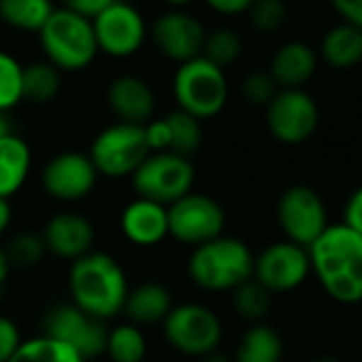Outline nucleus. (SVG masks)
I'll list each match as a JSON object with an SVG mask.
<instances>
[{"label":"nucleus","mask_w":362,"mask_h":362,"mask_svg":"<svg viewBox=\"0 0 362 362\" xmlns=\"http://www.w3.org/2000/svg\"><path fill=\"white\" fill-rule=\"evenodd\" d=\"M311 271L330 298L343 305L362 300V237L343 224L328 226L309 247Z\"/></svg>","instance_id":"nucleus-1"},{"label":"nucleus","mask_w":362,"mask_h":362,"mask_svg":"<svg viewBox=\"0 0 362 362\" xmlns=\"http://www.w3.org/2000/svg\"><path fill=\"white\" fill-rule=\"evenodd\" d=\"M128 290L124 267L107 252H88L71 262V303L103 322L124 311Z\"/></svg>","instance_id":"nucleus-2"},{"label":"nucleus","mask_w":362,"mask_h":362,"mask_svg":"<svg viewBox=\"0 0 362 362\" xmlns=\"http://www.w3.org/2000/svg\"><path fill=\"white\" fill-rule=\"evenodd\" d=\"M190 279L209 292H226L245 284L254 275L252 250L235 237H218L194 247L188 260Z\"/></svg>","instance_id":"nucleus-3"},{"label":"nucleus","mask_w":362,"mask_h":362,"mask_svg":"<svg viewBox=\"0 0 362 362\" xmlns=\"http://www.w3.org/2000/svg\"><path fill=\"white\" fill-rule=\"evenodd\" d=\"M39 41L47 62L58 71H81L98 54L92 20L66 7L54 9L39 30Z\"/></svg>","instance_id":"nucleus-4"},{"label":"nucleus","mask_w":362,"mask_h":362,"mask_svg":"<svg viewBox=\"0 0 362 362\" xmlns=\"http://www.w3.org/2000/svg\"><path fill=\"white\" fill-rule=\"evenodd\" d=\"M173 94L181 111L197 119L216 117L228 100V79L224 69L203 56L181 62L173 77Z\"/></svg>","instance_id":"nucleus-5"},{"label":"nucleus","mask_w":362,"mask_h":362,"mask_svg":"<svg viewBox=\"0 0 362 362\" xmlns=\"http://www.w3.org/2000/svg\"><path fill=\"white\" fill-rule=\"evenodd\" d=\"M194 164L173 151L149 153L130 175L136 197L160 203L164 207L184 199L194 186Z\"/></svg>","instance_id":"nucleus-6"},{"label":"nucleus","mask_w":362,"mask_h":362,"mask_svg":"<svg viewBox=\"0 0 362 362\" xmlns=\"http://www.w3.org/2000/svg\"><path fill=\"white\" fill-rule=\"evenodd\" d=\"M162 332L173 349L186 356L205 358L214 354L222 341V322L201 303H181L173 305L164 317Z\"/></svg>","instance_id":"nucleus-7"},{"label":"nucleus","mask_w":362,"mask_h":362,"mask_svg":"<svg viewBox=\"0 0 362 362\" xmlns=\"http://www.w3.org/2000/svg\"><path fill=\"white\" fill-rule=\"evenodd\" d=\"M90 160L98 175L119 179L130 177L149 156L143 126L117 122L96 134L90 147Z\"/></svg>","instance_id":"nucleus-8"},{"label":"nucleus","mask_w":362,"mask_h":362,"mask_svg":"<svg viewBox=\"0 0 362 362\" xmlns=\"http://www.w3.org/2000/svg\"><path fill=\"white\" fill-rule=\"evenodd\" d=\"M226 226L224 207L207 197L190 192L168 205V235L181 245L199 247L222 237Z\"/></svg>","instance_id":"nucleus-9"},{"label":"nucleus","mask_w":362,"mask_h":362,"mask_svg":"<svg viewBox=\"0 0 362 362\" xmlns=\"http://www.w3.org/2000/svg\"><path fill=\"white\" fill-rule=\"evenodd\" d=\"M92 28L98 52L113 58H128L136 54L149 30L143 13L128 0H113L111 5L98 11L92 18Z\"/></svg>","instance_id":"nucleus-10"},{"label":"nucleus","mask_w":362,"mask_h":362,"mask_svg":"<svg viewBox=\"0 0 362 362\" xmlns=\"http://www.w3.org/2000/svg\"><path fill=\"white\" fill-rule=\"evenodd\" d=\"M277 222L288 241L305 250L330 226L322 197L309 186H292L279 197Z\"/></svg>","instance_id":"nucleus-11"},{"label":"nucleus","mask_w":362,"mask_h":362,"mask_svg":"<svg viewBox=\"0 0 362 362\" xmlns=\"http://www.w3.org/2000/svg\"><path fill=\"white\" fill-rule=\"evenodd\" d=\"M107 332L103 320L81 311L73 303L56 305L43 320V334L71 345L86 362L105 354Z\"/></svg>","instance_id":"nucleus-12"},{"label":"nucleus","mask_w":362,"mask_h":362,"mask_svg":"<svg viewBox=\"0 0 362 362\" xmlns=\"http://www.w3.org/2000/svg\"><path fill=\"white\" fill-rule=\"evenodd\" d=\"M320 111L315 100L298 90H279L267 105L269 132L286 145H298L317 130Z\"/></svg>","instance_id":"nucleus-13"},{"label":"nucleus","mask_w":362,"mask_h":362,"mask_svg":"<svg viewBox=\"0 0 362 362\" xmlns=\"http://www.w3.org/2000/svg\"><path fill=\"white\" fill-rule=\"evenodd\" d=\"M147 37H151L153 45L164 58L181 64L203 54L207 30L197 16L184 9H170L153 20Z\"/></svg>","instance_id":"nucleus-14"},{"label":"nucleus","mask_w":362,"mask_h":362,"mask_svg":"<svg viewBox=\"0 0 362 362\" xmlns=\"http://www.w3.org/2000/svg\"><path fill=\"white\" fill-rule=\"evenodd\" d=\"M311 273L309 254L305 247L281 241L264 247L258 256H254V279L273 292H290L298 288L307 275Z\"/></svg>","instance_id":"nucleus-15"},{"label":"nucleus","mask_w":362,"mask_h":362,"mask_svg":"<svg viewBox=\"0 0 362 362\" xmlns=\"http://www.w3.org/2000/svg\"><path fill=\"white\" fill-rule=\"evenodd\" d=\"M96 181L98 170L83 151H62L54 156L41 173L43 190L64 203L81 201L92 194Z\"/></svg>","instance_id":"nucleus-16"},{"label":"nucleus","mask_w":362,"mask_h":362,"mask_svg":"<svg viewBox=\"0 0 362 362\" xmlns=\"http://www.w3.org/2000/svg\"><path fill=\"white\" fill-rule=\"evenodd\" d=\"M41 237L45 241L47 254H54L62 260L75 262L77 258L92 252L94 226L81 214L62 211L47 220Z\"/></svg>","instance_id":"nucleus-17"},{"label":"nucleus","mask_w":362,"mask_h":362,"mask_svg":"<svg viewBox=\"0 0 362 362\" xmlns=\"http://www.w3.org/2000/svg\"><path fill=\"white\" fill-rule=\"evenodd\" d=\"M107 103L115 117L126 124H147L156 109L151 86L139 75H117L107 88Z\"/></svg>","instance_id":"nucleus-18"},{"label":"nucleus","mask_w":362,"mask_h":362,"mask_svg":"<svg viewBox=\"0 0 362 362\" xmlns=\"http://www.w3.org/2000/svg\"><path fill=\"white\" fill-rule=\"evenodd\" d=\"M119 226L132 245L153 247L168 237V207L136 197L124 207Z\"/></svg>","instance_id":"nucleus-19"},{"label":"nucleus","mask_w":362,"mask_h":362,"mask_svg":"<svg viewBox=\"0 0 362 362\" xmlns=\"http://www.w3.org/2000/svg\"><path fill=\"white\" fill-rule=\"evenodd\" d=\"M315 66V52L303 41H290L273 54L269 75L284 90H298L313 77Z\"/></svg>","instance_id":"nucleus-20"},{"label":"nucleus","mask_w":362,"mask_h":362,"mask_svg":"<svg viewBox=\"0 0 362 362\" xmlns=\"http://www.w3.org/2000/svg\"><path fill=\"white\" fill-rule=\"evenodd\" d=\"M173 309V296L166 286L158 281H145L128 290L124 313L134 326H149L164 322Z\"/></svg>","instance_id":"nucleus-21"},{"label":"nucleus","mask_w":362,"mask_h":362,"mask_svg":"<svg viewBox=\"0 0 362 362\" xmlns=\"http://www.w3.org/2000/svg\"><path fill=\"white\" fill-rule=\"evenodd\" d=\"M33 153L28 143L18 134L0 139V199H11L18 194L30 173Z\"/></svg>","instance_id":"nucleus-22"},{"label":"nucleus","mask_w":362,"mask_h":362,"mask_svg":"<svg viewBox=\"0 0 362 362\" xmlns=\"http://www.w3.org/2000/svg\"><path fill=\"white\" fill-rule=\"evenodd\" d=\"M320 52L326 64L334 69H351L362 62V30L343 22L324 35Z\"/></svg>","instance_id":"nucleus-23"},{"label":"nucleus","mask_w":362,"mask_h":362,"mask_svg":"<svg viewBox=\"0 0 362 362\" xmlns=\"http://www.w3.org/2000/svg\"><path fill=\"white\" fill-rule=\"evenodd\" d=\"M284 341L279 332L267 324L247 328L237 345L235 362H281Z\"/></svg>","instance_id":"nucleus-24"},{"label":"nucleus","mask_w":362,"mask_h":362,"mask_svg":"<svg viewBox=\"0 0 362 362\" xmlns=\"http://www.w3.org/2000/svg\"><path fill=\"white\" fill-rule=\"evenodd\" d=\"M54 9V0H0V20L11 28L39 35Z\"/></svg>","instance_id":"nucleus-25"},{"label":"nucleus","mask_w":362,"mask_h":362,"mask_svg":"<svg viewBox=\"0 0 362 362\" xmlns=\"http://www.w3.org/2000/svg\"><path fill=\"white\" fill-rule=\"evenodd\" d=\"M9 362H86V360L71 345L54 337L39 334L22 341L20 349L11 356Z\"/></svg>","instance_id":"nucleus-26"},{"label":"nucleus","mask_w":362,"mask_h":362,"mask_svg":"<svg viewBox=\"0 0 362 362\" xmlns=\"http://www.w3.org/2000/svg\"><path fill=\"white\" fill-rule=\"evenodd\" d=\"M105 354L111 358V362H143L147 354L143 330L130 322L117 324L107 332Z\"/></svg>","instance_id":"nucleus-27"},{"label":"nucleus","mask_w":362,"mask_h":362,"mask_svg":"<svg viewBox=\"0 0 362 362\" xmlns=\"http://www.w3.org/2000/svg\"><path fill=\"white\" fill-rule=\"evenodd\" d=\"M62 86L60 71L49 64V62H33L24 66V77H22V92L24 100L43 105L49 103L58 96Z\"/></svg>","instance_id":"nucleus-28"},{"label":"nucleus","mask_w":362,"mask_h":362,"mask_svg":"<svg viewBox=\"0 0 362 362\" xmlns=\"http://www.w3.org/2000/svg\"><path fill=\"white\" fill-rule=\"evenodd\" d=\"M168 130H170V151L184 158H190L203 143V128L201 119L192 117L186 111H170L166 117Z\"/></svg>","instance_id":"nucleus-29"},{"label":"nucleus","mask_w":362,"mask_h":362,"mask_svg":"<svg viewBox=\"0 0 362 362\" xmlns=\"http://www.w3.org/2000/svg\"><path fill=\"white\" fill-rule=\"evenodd\" d=\"M241 52H243V41H241L239 33H235L230 28H216V30L207 33L201 56L207 58L209 62H214L216 66L226 69L239 60Z\"/></svg>","instance_id":"nucleus-30"},{"label":"nucleus","mask_w":362,"mask_h":362,"mask_svg":"<svg viewBox=\"0 0 362 362\" xmlns=\"http://www.w3.org/2000/svg\"><path fill=\"white\" fill-rule=\"evenodd\" d=\"M233 307L241 317L258 322L269 313L271 292L262 288L256 279H247L233 290Z\"/></svg>","instance_id":"nucleus-31"},{"label":"nucleus","mask_w":362,"mask_h":362,"mask_svg":"<svg viewBox=\"0 0 362 362\" xmlns=\"http://www.w3.org/2000/svg\"><path fill=\"white\" fill-rule=\"evenodd\" d=\"M24 66L18 58L7 52H0V111L7 113L24 100L22 92Z\"/></svg>","instance_id":"nucleus-32"},{"label":"nucleus","mask_w":362,"mask_h":362,"mask_svg":"<svg viewBox=\"0 0 362 362\" xmlns=\"http://www.w3.org/2000/svg\"><path fill=\"white\" fill-rule=\"evenodd\" d=\"M11 267H22V269H30L37 267L45 256H47V247L41 235L37 233H20L16 235L7 250H5Z\"/></svg>","instance_id":"nucleus-33"},{"label":"nucleus","mask_w":362,"mask_h":362,"mask_svg":"<svg viewBox=\"0 0 362 362\" xmlns=\"http://www.w3.org/2000/svg\"><path fill=\"white\" fill-rule=\"evenodd\" d=\"M247 13L258 33L271 35L277 33L286 22V3L284 0H254Z\"/></svg>","instance_id":"nucleus-34"},{"label":"nucleus","mask_w":362,"mask_h":362,"mask_svg":"<svg viewBox=\"0 0 362 362\" xmlns=\"http://www.w3.org/2000/svg\"><path fill=\"white\" fill-rule=\"evenodd\" d=\"M241 90H243V96L252 105H269L273 100V96L277 94V83L273 81V77L269 73L256 71L243 79Z\"/></svg>","instance_id":"nucleus-35"},{"label":"nucleus","mask_w":362,"mask_h":362,"mask_svg":"<svg viewBox=\"0 0 362 362\" xmlns=\"http://www.w3.org/2000/svg\"><path fill=\"white\" fill-rule=\"evenodd\" d=\"M22 341L24 339L20 326L11 317L0 315V362H9L11 356L20 349Z\"/></svg>","instance_id":"nucleus-36"},{"label":"nucleus","mask_w":362,"mask_h":362,"mask_svg":"<svg viewBox=\"0 0 362 362\" xmlns=\"http://www.w3.org/2000/svg\"><path fill=\"white\" fill-rule=\"evenodd\" d=\"M143 132H145V143H147L149 153L170 151V130L164 117L149 119L147 124H143Z\"/></svg>","instance_id":"nucleus-37"},{"label":"nucleus","mask_w":362,"mask_h":362,"mask_svg":"<svg viewBox=\"0 0 362 362\" xmlns=\"http://www.w3.org/2000/svg\"><path fill=\"white\" fill-rule=\"evenodd\" d=\"M341 224L362 237V186L358 190H354L351 197L347 199Z\"/></svg>","instance_id":"nucleus-38"},{"label":"nucleus","mask_w":362,"mask_h":362,"mask_svg":"<svg viewBox=\"0 0 362 362\" xmlns=\"http://www.w3.org/2000/svg\"><path fill=\"white\" fill-rule=\"evenodd\" d=\"M330 5L345 24L362 30V0H330Z\"/></svg>","instance_id":"nucleus-39"},{"label":"nucleus","mask_w":362,"mask_h":362,"mask_svg":"<svg viewBox=\"0 0 362 362\" xmlns=\"http://www.w3.org/2000/svg\"><path fill=\"white\" fill-rule=\"evenodd\" d=\"M111 3H113V0H62V7H66L71 11H77V13L92 20L98 11H103Z\"/></svg>","instance_id":"nucleus-40"},{"label":"nucleus","mask_w":362,"mask_h":362,"mask_svg":"<svg viewBox=\"0 0 362 362\" xmlns=\"http://www.w3.org/2000/svg\"><path fill=\"white\" fill-rule=\"evenodd\" d=\"M205 3L220 16H239L252 7L254 0H205Z\"/></svg>","instance_id":"nucleus-41"},{"label":"nucleus","mask_w":362,"mask_h":362,"mask_svg":"<svg viewBox=\"0 0 362 362\" xmlns=\"http://www.w3.org/2000/svg\"><path fill=\"white\" fill-rule=\"evenodd\" d=\"M11 220H13L11 203L7 199H0V237L7 233V228L11 226Z\"/></svg>","instance_id":"nucleus-42"},{"label":"nucleus","mask_w":362,"mask_h":362,"mask_svg":"<svg viewBox=\"0 0 362 362\" xmlns=\"http://www.w3.org/2000/svg\"><path fill=\"white\" fill-rule=\"evenodd\" d=\"M9 271H11V262H9L5 250L0 247V292H3V288H5V284L9 279Z\"/></svg>","instance_id":"nucleus-43"},{"label":"nucleus","mask_w":362,"mask_h":362,"mask_svg":"<svg viewBox=\"0 0 362 362\" xmlns=\"http://www.w3.org/2000/svg\"><path fill=\"white\" fill-rule=\"evenodd\" d=\"M11 132H13V130H11V124H9V117H7V113L0 111V139L7 136V134H11Z\"/></svg>","instance_id":"nucleus-44"},{"label":"nucleus","mask_w":362,"mask_h":362,"mask_svg":"<svg viewBox=\"0 0 362 362\" xmlns=\"http://www.w3.org/2000/svg\"><path fill=\"white\" fill-rule=\"evenodd\" d=\"M201 362H233V360H230V358H226V356H222V354H216V351H214V354L205 356Z\"/></svg>","instance_id":"nucleus-45"},{"label":"nucleus","mask_w":362,"mask_h":362,"mask_svg":"<svg viewBox=\"0 0 362 362\" xmlns=\"http://www.w3.org/2000/svg\"><path fill=\"white\" fill-rule=\"evenodd\" d=\"M164 3H168V5H173L177 9V7H184V5L192 3V0H164Z\"/></svg>","instance_id":"nucleus-46"},{"label":"nucleus","mask_w":362,"mask_h":362,"mask_svg":"<svg viewBox=\"0 0 362 362\" xmlns=\"http://www.w3.org/2000/svg\"><path fill=\"white\" fill-rule=\"evenodd\" d=\"M311 362H339V360L332 358V356H320V358H313Z\"/></svg>","instance_id":"nucleus-47"}]
</instances>
